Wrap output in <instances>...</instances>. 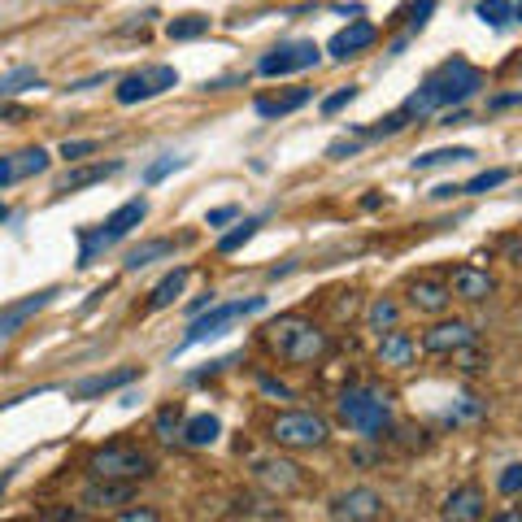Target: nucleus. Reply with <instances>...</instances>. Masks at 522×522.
<instances>
[{
	"label": "nucleus",
	"mask_w": 522,
	"mask_h": 522,
	"mask_svg": "<svg viewBox=\"0 0 522 522\" xmlns=\"http://www.w3.org/2000/svg\"><path fill=\"white\" fill-rule=\"evenodd\" d=\"M0 118H27V109H18V105H5V109H0Z\"/></svg>",
	"instance_id": "51"
},
{
	"label": "nucleus",
	"mask_w": 522,
	"mask_h": 522,
	"mask_svg": "<svg viewBox=\"0 0 522 522\" xmlns=\"http://www.w3.org/2000/svg\"><path fill=\"white\" fill-rule=\"evenodd\" d=\"M449 292H453V301L483 305V301H492L496 279L488 275V270H479V266H453L449 270Z\"/></svg>",
	"instance_id": "13"
},
{
	"label": "nucleus",
	"mask_w": 522,
	"mask_h": 522,
	"mask_svg": "<svg viewBox=\"0 0 522 522\" xmlns=\"http://www.w3.org/2000/svg\"><path fill=\"white\" fill-rule=\"evenodd\" d=\"M166 87H179V70L174 66H148L140 74H127L118 83V105H140V101H153L157 92Z\"/></svg>",
	"instance_id": "9"
},
{
	"label": "nucleus",
	"mask_w": 522,
	"mask_h": 522,
	"mask_svg": "<svg viewBox=\"0 0 522 522\" xmlns=\"http://www.w3.org/2000/svg\"><path fill=\"white\" fill-rule=\"evenodd\" d=\"M96 148H101L96 140H66V144H61V157H66V161H83V157H92Z\"/></svg>",
	"instance_id": "40"
},
{
	"label": "nucleus",
	"mask_w": 522,
	"mask_h": 522,
	"mask_svg": "<svg viewBox=\"0 0 522 522\" xmlns=\"http://www.w3.org/2000/svg\"><path fill=\"white\" fill-rule=\"evenodd\" d=\"M449 305H453L449 283H440V279H414L409 283V309H418V314L440 318Z\"/></svg>",
	"instance_id": "16"
},
{
	"label": "nucleus",
	"mask_w": 522,
	"mask_h": 522,
	"mask_svg": "<svg viewBox=\"0 0 522 522\" xmlns=\"http://www.w3.org/2000/svg\"><path fill=\"white\" fill-rule=\"evenodd\" d=\"M170 253H174V240H148V244L127 253V270H144V266H153V261L170 257Z\"/></svg>",
	"instance_id": "27"
},
{
	"label": "nucleus",
	"mask_w": 522,
	"mask_h": 522,
	"mask_svg": "<svg viewBox=\"0 0 522 522\" xmlns=\"http://www.w3.org/2000/svg\"><path fill=\"white\" fill-rule=\"evenodd\" d=\"M148 218V201H144V196H135V201H127V205H118L114 209V214H109L105 218V240L109 244H114V240H122V235H131L135 227H140V222Z\"/></svg>",
	"instance_id": "19"
},
{
	"label": "nucleus",
	"mask_w": 522,
	"mask_h": 522,
	"mask_svg": "<svg viewBox=\"0 0 522 522\" xmlns=\"http://www.w3.org/2000/svg\"><path fill=\"white\" fill-rule=\"evenodd\" d=\"M479 87H483V74L470 66L466 57H449L444 66H435L427 79H422V87L409 96L401 109L409 118H422V114H431V109H449V105L470 101Z\"/></svg>",
	"instance_id": "1"
},
{
	"label": "nucleus",
	"mask_w": 522,
	"mask_h": 522,
	"mask_svg": "<svg viewBox=\"0 0 522 522\" xmlns=\"http://www.w3.org/2000/svg\"><path fill=\"white\" fill-rule=\"evenodd\" d=\"M405 127H409V114H405V109H396V114H388L379 127H366L362 135H366V140H383V135H396V131H405Z\"/></svg>",
	"instance_id": "35"
},
{
	"label": "nucleus",
	"mask_w": 522,
	"mask_h": 522,
	"mask_svg": "<svg viewBox=\"0 0 522 522\" xmlns=\"http://www.w3.org/2000/svg\"><path fill=\"white\" fill-rule=\"evenodd\" d=\"M270 440L292 453H314L331 444V422L314 409H283V414L270 418Z\"/></svg>",
	"instance_id": "5"
},
{
	"label": "nucleus",
	"mask_w": 522,
	"mask_h": 522,
	"mask_svg": "<svg viewBox=\"0 0 522 522\" xmlns=\"http://www.w3.org/2000/svg\"><path fill=\"white\" fill-rule=\"evenodd\" d=\"M27 87H40V74H35L31 66H18V70L0 74V96H18V92H27Z\"/></svg>",
	"instance_id": "33"
},
{
	"label": "nucleus",
	"mask_w": 522,
	"mask_h": 522,
	"mask_svg": "<svg viewBox=\"0 0 522 522\" xmlns=\"http://www.w3.org/2000/svg\"><path fill=\"white\" fill-rule=\"evenodd\" d=\"M9 183H18V170H14V157H0V192L9 188Z\"/></svg>",
	"instance_id": "46"
},
{
	"label": "nucleus",
	"mask_w": 522,
	"mask_h": 522,
	"mask_svg": "<svg viewBox=\"0 0 522 522\" xmlns=\"http://www.w3.org/2000/svg\"><path fill=\"white\" fill-rule=\"evenodd\" d=\"M261 392H270V396H279V401H292V392L283 388V383H275V379H261Z\"/></svg>",
	"instance_id": "48"
},
{
	"label": "nucleus",
	"mask_w": 522,
	"mask_h": 522,
	"mask_svg": "<svg viewBox=\"0 0 522 522\" xmlns=\"http://www.w3.org/2000/svg\"><path fill=\"white\" fill-rule=\"evenodd\" d=\"M462 122H470L466 109H453V114H444V127H462Z\"/></svg>",
	"instance_id": "50"
},
{
	"label": "nucleus",
	"mask_w": 522,
	"mask_h": 522,
	"mask_svg": "<svg viewBox=\"0 0 522 522\" xmlns=\"http://www.w3.org/2000/svg\"><path fill=\"white\" fill-rule=\"evenodd\" d=\"M335 414L348 431L383 440V431H392V396L383 388H370V383H353L335 396Z\"/></svg>",
	"instance_id": "3"
},
{
	"label": "nucleus",
	"mask_w": 522,
	"mask_h": 522,
	"mask_svg": "<svg viewBox=\"0 0 522 522\" xmlns=\"http://www.w3.org/2000/svg\"><path fill=\"white\" fill-rule=\"evenodd\" d=\"M488 501H483V492L475 483H466V488L449 492V501H444V522H479Z\"/></svg>",
	"instance_id": "18"
},
{
	"label": "nucleus",
	"mask_w": 522,
	"mask_h": 522,
	"mask_svg": "<svg viewBox=\"0 0 522 522\" xmlns=\"http://www.w3.org/2000/svg\"><path fill=\"white\" fill-rule=\"evenodd\" d=\"M353 101H357V87H340V92H331L327 101H322V114H340V109Z\"/></svg>",
	"instance_id": "42"
},
{
	"label": "nucleus",
	"mask_w": 522,
	"mask_h": 522,
	"mask_svg": "<svg viewBox=\"0 0 522 522\" xmlns=\"http://www.w3.org/2000/svg\"><path fill=\"white\" fill-rule=\"evenodd\" d=\"M509 179V170H483V174H475V179L466 183V196H483V192H492V188H501V183Z\"/></svg>",
	"instance_id": "34"
},
{
	"label": "nucleus",
	"mask_w": 522,
	"mask_h": 522,
	"mask_svg": "<svg viewBox=\"0 0 522 522\" xmlns=\"http://www.w3.org/2000/svg\"><path fill=\"white\" fill-rule=\"evenodd\" d=\"M470 148H431V153L414 157V170H431V166H453V161H470Z\"/></svg>",
	"instance_id": "30"
},
{
	"label": "nucleus",
	"mask_w": 522,
	"mask_h": 522,
	"mask_svg": "<svg viewBox=\"0 0 522 522\" xmlns=\"http://www.w3.org/2000/svg\"><path fill=\"white\" fill-rule=\"evenodd\" d=\"M379 40V27L375 22H366V18H353L344 31H335L331 35V44H327V53L335 61H348V57H357V53H366L370 44Z\"/></svg>",
	"instance_id": "14"
},
{
	"label": "nucleus",
	"mask_w": 522,
	"mask_h": 522,
	"mask_svg": "<svg viewBox=\"0 0 522 522\" xmlns=\"http://www.w3.org/2000/svg\"><path fill=\"white\" fill-rule=\"evenodd\" d=\"M109 522H161V514L153 505H127V509H118Z\"/></svg>",
	"instance_id": "38"
},
{
	"label": "nucleus",
	"mask_w": 522,
	"mask_h": 522,
	"mask_svg": "<svg viewBox=\"0 0 522 522\" xmlns=\"http://www.w3.org/2000/svg\"><path fill=\"white\" fill-rule=\"evenodd\" d=\"M140 379V366H122V370H109V375H92V379H79L70 388L74 401H92V396H105V392H118L127 383Z\"/></svg>",
	"instance_id": "17"
},
{
	"label": "nucleus",
	"mask_w": 522,
	"mask_h": 522,
	"mask_svg": "<svg viewBox=\"0 0 522 522\" xmlns=\"http://www.w3.org/2000/svg\"><path fill=\"white\" fill-rule=\"evenodd\" d=\"M53 296H57V288H44V292H35V296H27V301H18V305H9L5 314H0V335H14L22 322L27 318H35L44 305H53Z\"/></svg>",
	"instance_id": "21"
},
{
	"label": "nucleus",
	"mask_w": 522,
	"mask_h": 522,
	"mask_svg": "<svg viewBox=\"0 0 522 522\" xmlns=\"http://www.w3.org/2000/svg\"><path fill=\"white\" fill-rule=\"evenodd\" d=\"M235 214H240V209H235V205H218V209H209V227H222V222H231Z\"/></svg>",
	"instance_id": "45"
},
{
	"label": "nucleus",
	"mask_w": 522,
	"mask_h": 522,
	"mask_svg": "<svg viewBox=\"0 0 522 522\" xmlns=\"http://www.w3.org/2000/svg\"><path fill=\"white\" fill-rule=\"evenodd\" d=\"M509 105H522V92H509V96H492L488 109H509Z\"/></svg>",
	"instance_id": "49"
},
{
	"label": "nucleus",
	"mask_w": 522,
	"mask_h": 522,
	"mask_svg": "<svg viewBox=\"0 0 522 522\" xmlns=\"http://www.w3.org/2000/svg\"><path fill=\"white\" fill-rule=\"evenodd\" d=\"M266 348L288 366H318L322 357L331 353V331H322L314 318L305 314H279L261 331Z\"/></svg>",
	"instance_id": "2"
},
{
	"label": "nucleus",
	"mask_w": 522,
	"mask_h": 522,
	"mask_svg": "<svg viewBox=\"0 0 522 522\" xmlns=\"http://www.w3.org/2000/svg\"><path fill=\"white\" fill-rule=\"evenodd\" d=\"M188 279H192V270H188V266H174L170 275L161 279L153 292H148L144 309H148V314H157V309H170V305H174V301H179V296H183V288H188Z\"/></svg>",
	"instance_id": "20"
},
{
	"label": "nucleus",
	"mask_w": 522,
	"mask_h": 522,
	"mask_svg": "<svg viewBox=\"0 0 522 522\" xmlns=\"http://www.w3.org/2000/svg\"><path fill=\"white\" fill-rule=\"evenodd\" d=\"M257 227H261V218H244V222H240V227H235L231 235H222V240H218V253H222V257L240 253V248H244V244L257 235Z\"/></svg>",
	"instance_id": "32"
},
{
	"label": "nucleus",
	"mask_w": 522,
	"mask_h": 522,
	"mask_svg": "<svg viewBox=\"0 0 522 522\" xmlns=\"http://www.w3.org/2000/svg\"><path fill=\"white\" fill-rule=\"evenodd\" d=\"M131 496H135V483L92 479V483H87V488L79 492V509H83V514H109V509L131 505Z\"/></svg>",
	"instance_id": "12"
},
{
	"label": "nucleus",
	"mask_w": 522,
	"mask_h": 522,
	"mask_svg": "<svg viewBox=\"0 0 522 522\" xmlns=\"http://www.w3.org/2000/svg\"><path fill=\"white\" fill-rule=\"evenodd\" d=\"M475 18H479V22H488V27H496V31H501L505 22L514 18V0H479Z\"/></svg>",
	"instance_id": "31"
},
{
	"label": "nucleus",
	"mask_w": 522,
	"mask_h": 522,
	"mask_svg": "<svg viewBox=\"0 0 522 522\" xmlns=\"http://www.w3.org/2000/svg\"><path fill=\"white\" fill-rule=\"evenodd\" d=\"M48 161H53V157L35 144V148H22V153H14V170H18V179H35V174L48 170Z\"/></svg>",
	"instance_id": "28"
},
{
	"label": "nucleus",
	"mask_w": 522,
	"mask_h": 522,
	"mask_svg": "<svg viewBox=\"0 0 522 522\" xmlns=\"http://www.w3.org/2000/svg\"><path fill=\"white\" fill-rule=\"evenodd\" d=\"M109 174H118V161H96V166L70 170L66 179H61V192H83V188H92V183H105Z\"/></svg>",
	"instance_id": "24"
},
{
	"label": "nucleus",
	"mask_w": 522,
	"mask_h": 522,
	"mask_svg": "<svg viewBox=\"0 0 522 522\" xmlns=\"http://www.w3.org/2000/svg\"><path fill=\"white\" fill-rule=\"evenodd\" d=\"M209 27H214V22H209L205 14H179V18L166 22V35L174 44H183V40H201V35H209Z\"/></svg>",
	"instance_id": "26"
},
{
	"label": "nucleus",
	"mask_w": 522,
	"mask_h": 522,
	"mask_svg": "<svg viewBox=\"0 0 522 522\" xmlns=\"http://www.w3.org/2000/svg\"><path fill=\"white\" fill-rule=\"evenodd\" d=\"M153 435H157L161 444H174V440H179V435H183V414H179V405H166V409H161L157 422H153Z\"/></svg>",
	"instance_id": "29"
},
{
	"label": "nucleus",
	"mask_w": 522,
	"mask_h": 522,
	"mask_svg": "<svg viewBox=\"0 0 522 522\" xmlns=\"http://www.w3.org/2000/svg\"><path fill=\"white\" fill-rule=\"evenodd\" d=\"M253 479H257L270 496H292V492L305 488L301 466L288 462V457H257V462H253Z\"/></svg>",
	"instance_id": "11"
},
{
	"label": "nucleus",
	"mask_w": 522,
	"mask_h": 522,
	"mask_svg": "<svg viewBox=\"0 0 522 522\" xmlns=\"http://www.w3.org/2000/svg\"><path fill=\"white\" fill-rule=\"evenodd\" d=\"M431 14H435V0H414V5H409V22H405V35H409V40H414V35L427 27Z\"/></svg>",
	"instance_id": "36"
},
{
	"label": "nucleus",
	"mask_w": 522,
	"mask_h": 522,
	"mask_svg": "<svg viewBox=\"0 0 522 522\" xmlns=\"http://www.w3.org/2000/svg\"><path fill=\"white\" fill-rule=\"evenodd\" d=\"M44 522H87V514L79 505H61V509H53V514H48Z\"/></svg>",
	"instance_id": "44"
},
{
	"label": "nucleus",
	"mask_w": 522,
	"mask_h": 522,
	"mask_svg": "<svg viewBox=\"0 0 522 522\" xmlns=\"http://www.w3.org/2000/svg\"><path fill=\"white\" fill-rule=\"evenodd\" d=\"M514 18H522V0H518V5H514Z\"/></svg>",
	"instance_id": "53"
},
{
	"label": "nucleus",
	"mask_w": 522,
	"mask_h": 522,
	"mask_svg": "<svg viewBox=\"0 0 522 522\" xmlns=\"http://www.w3.org/2000/svg\"><path fill=\"white\" fill-rule=\"evenodd\" d=\"M383 509H388V501H383L379 488H348L331 501V522H379Z\"/></svg>",
	"instance_id": "8"
},
{
	"label": "nucleus",
	"mask_w": 522,
	"mask_h": 522,
	"mask_svg": "<svg viewBox=\"0 0 522 522\" xmlns=\"http://www.w3.org/2000/svg\"><path fill=\"white\" fill-rule=\"evenodd\" d=\"M470 344H479V331L462 318H453V322L444 318V322H435L431 331H422V353H431V357H453Z\"/></svg>",
	"instance_id": "10"
},
{
	"label": "nucleus",
	"mask_w": 522,
	"mask_h": 522,
	"mask_svg": "<svg viewBox=\"0 0 522 522\" xmlns=\"http://www.w3.org/2000/svg\"><path fill=\"white\" fill-rule=\"evenodd\" d=\"M353 153H357V140H335L327 148V157H353Z\"/></svg>",
	"instance_id": "47"
},
{
	"label": "nucleus",
	"mask_w": 522,
	"mask_h": 522,
	"mask_svg": "<svg viewBox=\"0 0 522 522\" xmlns=\"http://www.w3.org/2000/svg\"><path fill=\"white\" fill-rule=\"evenodd\" d=\"M5 218H9V205H5V201H0V222H5Z\"/></svg>",
	"instance_id": "52"
},
{
	"label": "nucleus",
	"mask_w": 522,
	"mask_h": 522,
	"mask_svg": "<svg viewBox=\"0 0 522 522\" xmlns=\"http://www.w3.org/2000/svg\"><path fill=\"white\" fill-rule=\"evenodd\" d=\"M183 166H188V157H161V161H153V166L144 170V183H161L170 170H183Z\"/></svg>",
	"instance_id": "37"
},
{
	"label": "nucleus",
	"mask_w": 522,
	"mask_h": 522,
	"mask_svg": "<svg viewBox=\"0 0 522 522\" xmlns=\"http://www.w3.org/2000/svg\"><path fill=\"white\" fill-rule=\"evenodd\" d=\"M157 470L153 453H144L140 444H101V449H92V457H87V475L92 479H114V483H140Z\"/></svg>",
	"instance_id": "4"
},
{
	"label": "nucleus",
	"mask_w": 522,
	"mask_h": 522,
	"mask_svg": "<svg viewBox=\"0 0 522 522\" xmlns=\"http://www.w3.org/2000/svg\"><path fill=\"white\" fill-rule=\"evenodd\" d=\"M496 488H501V496H518L522 492V466H505L501 479H496Z\"/></svg>",
	"instance_id": "41"
},
{
	"label": "nucleus",
	"mask_w": 522,
	"mask_h": 522,
	"mask_svg": "<svg viewBox=\"0 0 522 522\" xmlns=\"http://www.w3.org/2000/svg\"><path fill=\"white\" fill-rule=\"evenodd\" d=\"M453 362H457V370H466V375H479V370H488V357L475 353V344L462 348V353H453Z\"/></svg>",
	"instance_id": "39"
},
{
	"label": "nucleus",
	"mask_w": 522,
	"mask_h": 522,
	"mask_svg": "<svg viewBox=\"0 0 522 522\" xmlns=\"http://www.w3.org/2000/svg\"><path fill=\"white\" fill-rule=\"evenodd\" d=\"M309 87H296V92H283V96H257V118H283V114H292V109H301L309 101Z\"/></svg>",
	"instance_id": "22"
},
{
	"label": "nucleus",
	"mask_w": 522,
	"mask_h": 522,
	"mask_svg": "<svg viewBox=\"0 0 522 522\" xmlns=\"http://www.w3.org/2000/svg\"><path fill=\"white\" fill-rule=\"evenodd\" d=\"M375 357H379V366H388V370H409L414 366V357H418V340L409 331L392 327V331H383Z\"/></svg>",
	"instance_id": "15"
},
{
	"label": "nucleus",
	"mask_w": 522,
	"mask_h": 522,
	"mask_svg": "<svg viewBox=\"0 0 522 522\" xmlns=\"http://www.w3.org/2000/svg\"><path fill=\"white\" fill-rule=\"evenodd\" d=\"M266 309V296H248V301H227V305H214L209 314H201L183 335V344L174 348V353H183V348L192 344H205V340H218V335H227V327L235 318H248V314H261Z\"/></svg>",
	"instance_id": "6"
},
{
	"label": "nucleus",
	"mask_w": 522,
	"mask_h": 522,
	"mask_svg": "<svg viewBox=\"0 0 522 522\" xmlns=\"http://www.w3.org/2000/svg\"><path fill=\"white\" fill-rule=\"evenodd\" d=\"M396 322H401V305H396L392 296H375V301L366 305V327H370V331L383 335V331H392Z\"/></svg>",
	"instance_id": "25"
},
{
	"label": "nucleus",
	"mask_w": 522,
	"mask_h": 522,
	"mask_svg": "<svg viewBox=\"0 0 522 522\" xmlns=\"http://www.w3.org/2000/svg\"><path fill=\"white\" fill-rule=\"evenodd\" d=\"M218 435H222V422H218L214 414H196V418L183 422V435H179V440L192 444V449H209Z\"/></svg>",
	"instance_id": "23"
},
{
	"label": "nucleus",
	"mask_w": 522,
	"mask_h": 522,
	"mask_svg": "<svg viewBox=\"0 0 522 522\" xmlns=\"http://www.w3.org/2000/svg\"><path fill=\"white\" fill-rule=\"evenodd\" d=\"M318 61H322V48L314 40H292V44L270 48V53L257 61V74L261 79H283V74H296V70H314Z\"/></svg>",
	"instance_id": "7"
},
{
	"label": "nucleus",
	"mask_w": 522,
	"mask_h": 522,
	"mask_svg": "<svg viewBox=\"0 0 522 522\" xmlns=\"http://www.w3.org/2000/svg\"><path fill=\"white\" fill-rule=\"evenodd\" d=\"M501 257L509 261V266L522 270V235H505V240H501Z\"/></svg>",
	"instance_id": "43"
}]
</instances>
